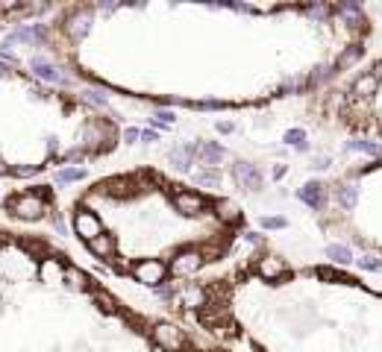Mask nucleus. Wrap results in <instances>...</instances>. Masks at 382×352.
Segmentation results:
<instances>
[{"instance_id":"2","label":"nucleus","mask_w":382,"mask_h":352,"mask_svg":"<svg viewBox=\"0 0 382 352\" xmlns=\"http://www.w3.org/2000/svg\"><path fill=\"white\" fill-rule=\"evenodd\" d=\"M121 130L103 109L0 59V179L106 159Z\"/></svg>"},{"instance_id":"1","label":"nucleus","mask_w":382,"mask_h":352,"mask_svg":"<svg viewBox=\"0 0 382 352\" xmlns=\"http://www.w3.org/2000/svg\"><path fill=\"white\" fill-rule=\"evenodd\" d=\"M0 352H233L138 312L47 235L0 227Z\"/></svg>"},{"instance_id":"3","label":"nucleus","mask_w":382,"mask_h":352,"mask_svg":"<svg viewBox=\"0 0 382 352\" xmlns=\"http://www.w3.org/2000/svg\"><path fill=\"white\" fill-rule=\"evenodd\" d=\"M50 12V6H38V3H0V33L12 24H21L24 18L33 15H45Z\"/></svg>"}]
</instances>
